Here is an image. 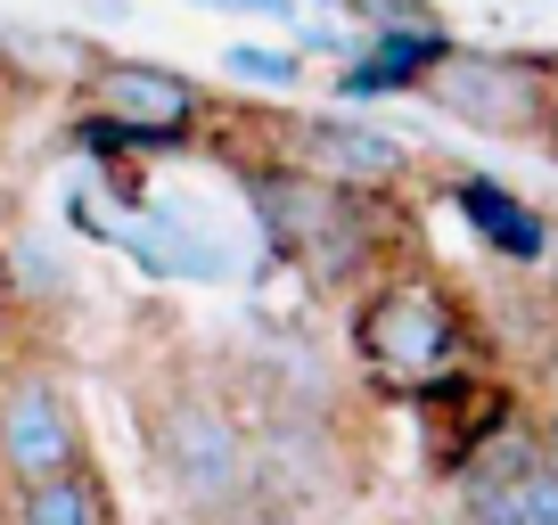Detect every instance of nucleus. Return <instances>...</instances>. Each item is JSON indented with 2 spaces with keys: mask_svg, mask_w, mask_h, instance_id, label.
I'll return each instance as SVG.
<instances>
[{
  "mask_svg": "<svg viewBox=\"0 0 558 525\" xmlns=\"http://www.w3.org/2000/svg\"><path fill=\"white\" fill-rule=\"evenodd\" d=\"M304 9H337V17H353V9H362V0H304Z\"/></svg>",
  "mask_w": 558,
  "mask_h": 525,
  "instance_id": "23",
  "label": "nucleus"
},
{
  "mask_svg": "<svg viewBox=\"0 0 558 525\" xmlns=\"http://www.w3.org/2000/svg\"><path fill=\"white\" fill-rule=\"evenodd\" d=\"M542 271H550V304H558V213H550V255H542Z\"/></svg>",
  "mask_w": 558,
  "mask_h": 525,
  "instance_id": "21",
  "label": "nucleus"
},
{
  "mask_svg": "<svg viewBox=\"0 0 558 525\" xmlns=\"http://www.w3.org/2000/svg\"><path fill=\"white\" fill-rule=\"evenodd\" d=\"M214 66H222L230 90H263V99H296L304 74H313V66L296 58V41H230Z\"/></svg>",
  "mask_w": 558,
  "mask_h": 525,
  "instance_id": "13",
  "label": "nucleus"
},
{
  "mask_svg": "<svg viewBox=\"0 0 558 525\" xmlns=\"http://www.w3.org/2000/svg\"><path fill=\"white\" fill-rule=\"evenodd\" d=\"M460 525H558V476L550 460L518 476H485V485H452Z\"/></svg>",
  "mask_w": 558,
  "mask_h": 525,
  "instance_id": "12",
  "label": "nucleus"
},
{
  "mask_svg": "<svg viewBox=\"0 0 558 525\" xmlns=\"http://www.w3.org/2000/svg\"><path fill=\"white\" fill-rule=\"evenodd\" d=\"M83 99L123 123L132 157H181L206 132V83L165 58H99L83 74Z\"/></svg>",
  "mask_w": 558,
  "mask_h": 525,
  "instance_id": "7",
  "label": "nucleus"
},
{
  "mask_svg": "<svg viewBox=\"0 0 558 525\" xmlns=\"http://www.w3.org/2000/svg\"><path fill=\"white\" fill-rule=\"evenodd\" d=\"M353 17L362 25H452L444 9H427V0H362Z\"/></svg>",
  "mask_w": 558,
  "mask_h": 525,
  "instance_id": "18",
  "label": "nucleus"
},
{
  "mask_svg": "<svg viewBox=\"0 0 558 525\" xmlns=\"http://www.w3.org/2000/svg\"><path fill=\"white\" fill-rule=\"evenodd\" d=\"M418 99L436 115L469 123L485 141H542L558 115V58L542 50H476V41H444Z\"/></svg>",
  "mask_w": 558,
  "mask_h": 525,
  "instance_id": "3",
  "label": "nucleus"
},
{
  "mask_svg": "<svg viewBox=\"0 0 558 525\" xmlns=\"http://www.w3.org/2000/svg\"><path fill=\"white\" fill-rule=\"evenodd\" d=\"M214 9H230V17H263V25H296L304 0H214Z\"/></svg>",
  "mask_w": 558,
  "mask_h": 525,
  "instance_id": "19",
  "label": "nucleus"
},
{
  "mask_svg": "<svg viewBox=\"0 0 558 525\" xmlns=\"http://www.w3.org/2000/svg\"><path fill=\"white\" fill-rule=\"evenodd\" d=\"M74 460H90V436H83L66 378L34 353H0V492L58 476Z\"/></svg>",
  "mask_w": 558,
  "mask_h": 525,
  "instance_id": "6",
  "label": "nucleus"
},
{
  "mask_svg": "<svg viewBox=\"0 0 558 525\" xmlns=\"http://www.w3.org/2000/svg\"><path fill=\"white\" fill-rule=\"evenodd\" d=\"M0 525H116V492H107V476L90 468V460H74V468H58V476L9 485Z\"/></svg>",
  "mask_w": 558,
  "mask_h": 525,
  "instance_id": "11",
  "label": "nucleus"
},
{
  "mask_svg": "<svg viewBox=\"0 0 558 525\" xmlns=\"http://www.w3.org/2000/svg\"><path fill=\"white\" fill-rule=\"evenodd\" d=\"M255 132V148H271V157H288L296 173L329 181V190L345 197H395L418 181V157L402 132H386V123L353 115V107H313V115L296 123H246Z\"/></svg>",
  "mask_w": 558,
  "mask_h": 525,
  "instance_id": "4",
  "label": "nucleus"
},
{
  "mask_svg": "<svg viewBox=\"0 0 558 525\" xmlns=\"http://www.w3.org/2000/svg\"><path fill=\"white\" fill-rule=\"evenodd\" d=\"M66 213L90 230V239H107L116 255H132L148 280H190V288H230L239 280V246H230L197 206H181V197L148 190L140 206H116V213H90L83 197H74Z\"/></svg>",
  "mask_w": 558,
  "mask_h": 525,
  "instance_id": "5",
  "label": "nucleus"
},
{
  "mask_svg": "<svg viewBox=\"0 0 558 525\" xmlns=\"http://www.w3.org/2000/svg\"><path fill=\"white\" fill-rule=\"evenodd\" d=\"M452 41V25H362L353 58H337L329 99L337 107H378V99H418L436 50Z\"/></svg>",
  "mask_w": 558,
  "mask_h": 525,
  "instance_id": "8",
  "label": "nucleus"
},
{
  "mask_svg": "<svg viewBox=\"0 0 558 525\" xmlns=\"http://www.w3.org/2000/svg\"><path fill=\"white\" fill-rule=\"evenodd\" d=\"M0 66H17V74H41V83H83L90 66H99V50H90L83 34H0Z\"/></svg>",
  "mask_w": 558,
  "mask_h": 525,
  "instance_id": "14",
  "label": "nucleus"
},
{
  "mask_svg": "<svg viewBox=\"0 0 558 525\" xmlns=\"http://www.w3.org/2000/svg\"><path fill=\"white\" fill-rule=\"evenodd\" d=\"M0 34H9V25H0Z\"/></svg>",
  "mask_w": 558,
  "mask_h": 525,
  "instance_id": "25",
  "label": "nucleus"
},
{
  "mask_svg": "<svg viewBox=\"0 0 558 525\" xmlns=\"http://www.w3.org/2000/svg\"><path fill=\"white\" fill-rule=\"evenodd\" d=\"M66 262H58V246L41 239V230H17L9 239V296L17 304H41V296H66Z\"/></svg>",
  "mask_w": 558,
  "mask_h": 525,
  "instance_id": "15",
  "label": "nucleus"
},
{
  "mask_svg": "<svg viewBox=\"0 0 558 525\" xmlns=\"http://www.w3.org/2000/svg\"><path fill=\"white\" fill-rule=\"evenodd\" d=\"M190 9H214V0H190Z\"/></svg>",
  "mask_w": 558,
  "mask_h": 525,
  "instance_id": "24",
  "label": "nucleus"
},
{
  "mask_svg": "<svg viewBox=\"0 0 558 525\" xmlns=\"http://www.w3.org/2000/svg\"><path fill=\"white\" fill-rule=\"evenodd\" d=\"M436 190L452 197V213L476 230L485 255H501L509 271H542V255H550V213H542L534 197H518L501 173H436Z\"/></svg>",
  "mask_w": 558,
  "mask_h": 525,
  "instance_id": "9",
  "label": "nucleus"
},
{
  "mask_svg": "<svg viewBox=\"0 0 558 525\" xmlns=\"http://www.w3.org/2000/svg\"><path fill=\"white\" fill-rule=\"evenodd\" d=\"M509 411H518V386L509 378H485V369H452V378H436L427 394H418V419H427V468L452 476L460 460H469V443L485 436V427H501Z\"/></svg>",
  "mask_w": 558,
  "mask_h": 525,
  "instance_id": "10",
  "label": "nucleus"
},
{
  "mask_svg": "<svg viewBox=\"0 0 558 525\" xmlns=\"http://www.w3.org/2000/svg\"><path fill=\"white\" fill-rule=\"evenodd\" d=\"M534 436H542V460H550V476H558V394L534 411Z\"/></svg>",
  "mask_w": 558,
  "mask_h": 525,
  "instance_id": "20",
  "label": "nucleus"
},
{
  "mask_svg": "<svg viewBox=\"0 0 558 525\" xmlns=\"http://www.w3.org/2000/svg\"><path fill=\"white\" fill-rule=\"evenodd\" d=\"M9 337H17V304H0V353H9Z\"/></svg>",
  "mask_w": 558,
  "mask_h": 525,
  "instance_id": "22",
  "label": "nucleus"
},
{
  "mask_svg": "<svg viewBox=\"0 0 558 525\" xmlns=\"http://www.w3.org/2000/svg\"><path fill=\"white\" fill-rule=\"evenodd\" d=\"M288 41H296L304 66H337V58H353V41H362V17H337V9H296Z\"/></svg>",
  "mask_w": 558,
  "mask_h": 525,
  "instance_id": "16",
  "label": "nucleus"
},
{
  "mask_svg": "<svg viewBox=\"0 0 558 525\" xmlns=\"http://www.w3.org/2000/svg\"><path fill=\"white\" fill-rule=\"evenodd\" d=\"M197 525H304L296 517V509H288V501H271V492H239V501H222V509H206V517H197Z\"/></svg>",
  "mask_w": 558,
  "mask_h": 525,
  "instance_id": "17",
  "label": "nucleus"
},
{
  "mask_svg": "<svg viewBox=\"0 0 558 525\" xmlns=\"http://www.w3.org/2000/svg\"><path fill=\"white\" fill-rule=\"evenodd\" d=\"M345 353L378 403H418L436 378L476 362V313L444 271L395 255L345 296Z\"/></svg>",
  "mask_w": 558,
  "mask_h": 525,
  "instance_id": "1",
  "label": "nucleus"
},
{
  "mask_svg": "<svg viewBox=\"0 0 558 525\" xmlns=\"http://www.w3.org/2000/svg\"><path fill=\"white\" fill-rule=\"evenodd\" d=\"M148 452H157V476L190 517L255 492V427L239 419L222 386H165L148 403Z\"/></svg>",
  "mask_w": 558,
  "mask_h": 525,
  "instance_id": "2",
  "label": "nucleus"
}]
</instances>
